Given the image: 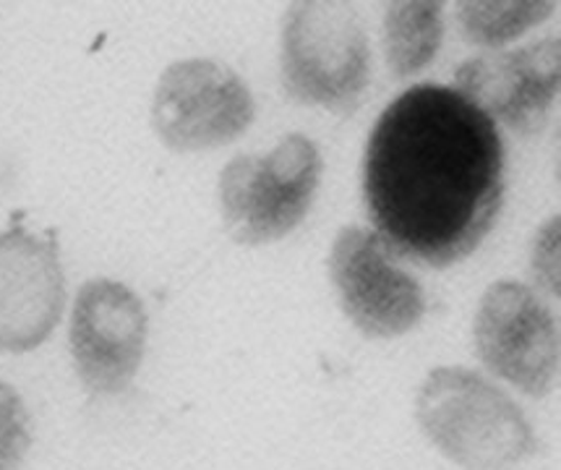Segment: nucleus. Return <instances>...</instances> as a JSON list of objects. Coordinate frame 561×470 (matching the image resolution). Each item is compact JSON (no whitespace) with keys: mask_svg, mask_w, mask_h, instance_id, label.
Segmentation results:
<instances>
[{"mask_svg":"<svg viewBox=\"0 0 561 470\" xmlns=\"http://www.w3.org/2000/svg\"><path fill=\"white\" fill-rule=\"evenodd\" d=\"M34 442L32 415L16 387L0 379V470H19Z\"/></svg>","mask_w":561,"mask_h":470,"instance_id":"nucleus-13","label":"nucleus"},{"mask_svg":"<svg viewBox=\"0 0 561 470\" xmlns=\"http://www.w3.org/2000/svg\"><path fill=\"white\" fill-rule=\"evenodd\" d=\"M256 105L245 81L211 58H183L157 79L149 124L173 152H209L232 145L253 124Z\"/></svg>","mask_w":561,"mask_h":470,"instance_id":"nucleus-5","label":"nucleus"},{"mask_svg":"<svg viewBox=\"0 0 561 470\" xmlns=\"http://www.w3.org/2000/svg\"><path fill=\"white\" fill-rule=\"evenodd\" d=\"M279 77L300 105L351 115L371 81V45L353 5L293 3L279 37Z\"/></svg>","mask_w":561,"mask_h":470,"instance_id":"nucleus-3","label":"nucleus"},{"mask_svg":"<svg viewBox=\"0 0 561 470\" xmlns=\"http://www.w3.org/2000/svg\"><path fill=\"white\" fill-rule=\"evenodd\" d=\"M561 217L553 215L538 230L536 241L530 249V275L540 290L559 298V230Z\"/></svg>","mask_w":561,"mask_h":470,"instance_id":"nucleus-14","label":"nucleus"},{"mask_svg":"<svg viewBox=\"0 0 561 470\" xmlns=\"http://www.w3.org/2000/svg\"><path fill=\"white\" fill-rule=\"evenodd\" d=\"M330 277L342 313L371 340L408 335L426 313V290L397 267L374 230L358 225L340 230L332 243Z\"/></svg>","mask_w":561,"mask_h":470,"instance_id":"nucleus-8","label":"nucleus"},{"mask_svg":"<svg viewBox=\"0 0 561 470\" xmlns=\"http://www.w3.org/2000/svg\"><path fill=\"white\" fill-rule=\"evenodd\" d=\"M553 9L549 0H460L457 22L468 43L496 50L543 24Z\"/></svg>","mask_w":561,"mask_h":470,"instance_id":"nucleus-12","label":"nucleus"},{"mask_svg":"<svg viewBox=\"0 0 561 470\" xmlns=\"http://www.w3.org/2000/svg\"><path fill=\"white\" fill-rule=\"evenodd\" d=\"M64 311L66 272L56 238L19 222L0 230V351H37Z\"/></svg>","mask_w":561,"mask_h":470,"instance_id":"nucleus-9","label":"nucleus"},{"mask_svg":"<svg viewBox=\"0 0 561 470\" xmlns=\"http://www.w3.org/2000/svg\"><path fill=\"white\" fill-rule=\"evenodd\" d=\"M561 84V39L491 50L457 68L455 90L499 126L533 134L543 126Z\"/></svg>","mask_w":561,"mask_h":470,"instance_id":"nucleus-10","label":"nucleus"},{"mask_svg":"<svg viewBox=\"0 0 561 470\" xmlns=\"http://www.w3.org/2000/svg\"><path fill=\"white\" fill-rule=\"evenodd\" d=\"M147 340V306L126 283L92 277L77 290L68 319V351L89 394L115 398L126 392L141 371Z\"/></svg>","mask_w":561,"mask_h":470,"instance_id":"nucleus-6","label":"nucleus"},{"mask_svg":"<svg viewBox=\"0 0 561 470\" xmlns=\"http://www.w3.org/2000/svg\"><path fill=\"white\" fill-rule=\"evenodd\" d=\"M506 157L499 126L455 87L415 84L368 134L364 207L389 256L423 267L468 259L502 213Z\"/></svg>","mask_w":561,"mask_h":470,"instance_id":"nucleus-1","label":"nucleus"},{"mask_svg":"<svg viewBox=\"0 0 561 470\" xmlns=\"http://www.w3.org/2000/svg\"><path fill=\"white\" fill-rule=\"evenodd\" d=\"M444 39V5L436 0H397L385 9V58L394 79L434 64Z\"/></svg>","mask_w":561,"mask_h":470,"instance_id":"nucleus-11","label":"nucleus"},{"mask_svg":"<svg viewBox=\"0 0 561 470\" xmlns=\"http://www.w3.org/2000/svg\"><path fill=\"white\" fill-rule=\"evenodd\" d=\"M415 419L431 445L462 470H510L536 452L528 415L502 387L465 366H439L421 381Z\"/></svg>","mask_w":561,"mask_h":470,"instance_id":"nucleus-2","label":"nucleus"},{"mask_svg":"<svg viewBox=\"0 0 561 470\" xmlns=\"http://www.w3.org/2000/svg\"><path fill=\"white\" fill-rule=\"evenodd\" d=\"M481 364L515 390L543 398L559 377V324L536 290L517 280H496L483 293L473 322Z\"/></svg>","mask_w":561,"mask_h":470,"instance_id":"nucleus-7","label":"nucleus"},{"mask_svg":"<svg viewBox=\"0 0 561 470\" xmlns=\"http://www.w3.org/2000/svg\"><path fill=\"white\" fill-rule=\"evenodd\" d=\"M321 168L317 145L304 134H287L266 154L232 157L217 183L222 228L241 247L283 241L309 215Z\"/></svg>","mask_w":561,"mask_h":470,"instance_id":"nucleus-4","label":"nucleus"}]
</instances>
